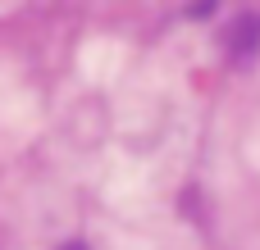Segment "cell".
I'll use <instances>...</instances> for the list:
<instances>
[]
</instances>
